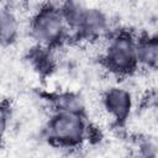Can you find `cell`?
<instances>
[{"label":"cell","instance_id":"obj_9","mask_svg":"<svg viewBox=\"0 0 158 158\" xmlns=\"http://www.w3.org/2000/svg\"><path fill=\"white\" fill-rule=\"evenodd\" d=\"M59 6L69 30V38H73L83 19V15L89 5L85 0H62Z\"/></svg>","mask_w":158,"mask_h":158},{"label":"cell","instance_id":"obj_1","mask_svg":"<svg viewBox=\"0 0 158 158\" xmlns=\"http://www.w3.org/2000/svg\"><path fill=\"white\" fill-rule=\"evenodd\" d=\"M94 128L85 114L52 111L43 126L42 135L56 148L78 149L93 139Z\"/></svg>","mask_w":158,"mask_h":158},{"label":"cell","instance_id":"obj_7","mask_svg":"<svg viewBox=\"0 0 158 158\" xmlns=\"http://www.w3.org/2000/svg\"><path fill=\"white\" fill-rule=\"evenodd\" d=\"M21 32V22L17 12L7 4L0 5V47L15 43Z\"/></svg>","mask_w":158,"mask_h":158},{"label":"cell","instance_id":"obj_4","mask_svg":"<svg viewBox=\"0 0 158 158\" xmlns=\"http://www.w3.org/2000/svg\"><path fill=\"white\" fill-rule=\"evenodd\" d=\"M100 106L106 117L115 126H123L131 118L135 110L133 93L123 85H110L100 96Z\"/></svg>","mask_w":158,"mask_h":158},{"label":"cell","instance_id":"obj_5","mask_svg":"<svg viewBox=\"0 0 158 158\" xmlns=\"http://www.w3.org/2000/svg\"><path fill=\"white\" fill-rule=\"evenodd\" d=\"M111 32V19L109 14L98 6L89 5L73 38L89 43H95L102 41Z\"/></svg>","mask_w":158,"mask_h":158},{"label":"cell","instance_id":"obj_6","mask_svg":"<svg viewBox=\"0 0 158 158\" xmlns=\"http://www.w3.org/2000/svg\"><path fill=\"white\" fill-rule=\"evenodd\" d=\"M137 69L154 72L158 67V38L156 33H141L136 36Z\"/></svg>","mask_w":158,"mask_h":158},{"label":"cell","instance_id":"obj_11","mask_svg":"<svg viewBox=\"0 0 158 158\" xmlns=\"http://www.w3.org/2000/svg\"><path fill=\"white\" fill-rule=\"evenodd\" d=\"M12 120V109L7 101H0V141L6 136Z\"/></svg>","mask_w":158,"mask_h":158},{"label":"cell","instance_id":"obj_8","mask_svg":"<svg viewBox=\"0 0 158 158\" xmlns=\"http://www.w3.org/2000/svg\"><path fill=\"white\" fill-rule=\"evenodd\" d=\"M52 111H65L74 114H85L88 110L86 99L78 91L64 90L53 94L49 98Z\"/></svg>","mask_w":158,"mask_h":158},{"label":"cell","instance_id":"obj_10","mask_svg":"<svg viewBox=\"0 0 158 158\" xmlns=\"http://www.w3.org/2000/svg\"><path fill=\"white\" fill-rule=\"evenodd\" d=\"M135 148L137 151V154L141 157L147 158H154L158 156V143L156 138L151 135H144L137 138Z\"/></svg>","mask_w":158,"mask_h":158},{"label":"cell","instance_id":"obj_3","mask_svg":"<svg viewBox=\"0 0 158 158\" xmlns=\"http://www.w3.org/2000/svg\"><path fill=\"white\" fill-rule=\"evenodd\" d=\"M28 35L35 46L58 48L69 40V30L59 4L53 1L30 16Z\"/></svg>","mask_w":158,"mask_h":158},{"label":"cell","instance_id":"obj_12","mask_svg":"<svg viewBox=\"0 0 158 158\" xmlns=\"http://www.w3.org/2000/svg\"><path fill=\"white\" fill-rule=\"evenodd\" d=\"M48 2H51V0H23V7L31 16L32 14L46 6Z\"/></svg>","mask_w":158,"mask_h":158},{"label":"cell","instance_id":"obj_2","mask_svg":"<svg viewBox=\"0 0 158 158\" xmlns=\"http://www.w3.org/2000/svg\"><path fill=\"white\" fill-rule=\"evenodd\" d=\"M100 62L116 78H130L137 69L136 35L128 30L112 31L100 41Z\"/></svg>","mask_w":158,"mask_h":158}]
</instances>
